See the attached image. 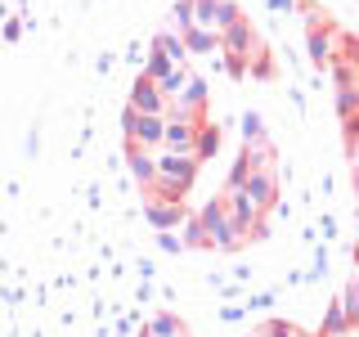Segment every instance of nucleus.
<instances>
[{"instance_id": "obj_1", "label": "nucleus", "mask_w": 359, "mask_h": 337, "mask_svg": "<svg viewBox=\"0 0 359 337\" xmlns=\"http://www.w3.org/2000/svg\"><path fill=\"white\" fill-rule=\"evenodd\" d=\"M194 220H198V230H202V239H207V247L238 252V247L247 243V230H243V225H233V216L224 211V198H211Z\"/></svg>"}, {"instance_id": "obj_2", "label": "nucleus", "mask_w": 359, "mask_h": 337, "mask_svg": "<svg viewBox=\"0 0 359 337\" xmlns=\"http://www.w3.org/2000/svg\"><path fill=\"white\" fill-rule=\"evenodd\" d=\"M189 5H194V27L216 32V37H220L224 27H233V22L243 18L233 0H189Z\"/></svg>"}, {"instance_id": "obj_3", "label": "nucleus", "mask_w": 359, "mask_h": 337, "mask_svg": "<svg viewBox=\"0 0 359 337\" xmlns=\"http://www.w3.org/2000/svg\"><path fill=\"white\" fill-rule=\"evenodd\" d=\"M121 126H126V144H140V149H162V126L166 117H144V112H121Z\"/></svg>"}, {"instance_id": "obj_4", "label": "nucleus", "mask_w": 359, "mask_h": 337, "mask_svg": "<svg viewBox=\"0 0 359 337\" xmlns=\"http://www.w3.org/2000/svg\"><path fill=\"white\" fill-rule=\"evenodd\" d=\"M216 45H224V59H229V63H243V67H247V54H256V32H252V22L238 18L233 27H224L220 37H216Z\"/></svg>"}, {"instance_id": "obj_5", "label": "nucleus", "mask_w": 359, "mask_h": 337, "mask_svg": "<svg viewBox=\"0 0 359 337\" xmlns=\"http://www.w3.org/2000/svg\"><path fill=\"white\" fill-rule=\"evenodd\" d=\"M238 194L252 202L256 216H261V211H269V207L278 202V176H274V171H252V176L238 185Z\"/></svg>"}, {"instance_id": "obj_6", "label": "nucleus", "mask_w": 359, "mask_h": 337, "mask_svg": "<svg viewBox=\"0 0 359 337\" xmlns=\"http://www.w3.org/2000/svg\"><path fill=\"white\" fill-rule=\"evenodd\" d=\"M130 112H144V117H166V99H162V90L140 77V81L130 86Z\"/></svg>"}, {"instance_id": "obj_7", "label": "nucleus", "mask_w": 359, "mask_h": 337, "mask_svg": "<svg viewBox=\"0 0 359 337\" xmlns=\"http://www.w3.org/2000/svg\"><path fill=\"white\" fill-rule=\"evenodd\" d=\"M144 216H149L153 230H175L184 220V202H157V198H144Z\"/></svg>"}, {"instance_id": "obj_8", "label": "nucleus", "mask_w": 359, "mask_h": 337, "mask_svg": "<svg viewBox=\"0 0 359 337\" xmlns=\"http://www.w3.org/2000/svg\"><path fill=\"white\" fill-rule=\"evenodd\" d=\"M194 135H198L194 121H175V117H166V126H162V144H166L171 153H189V157H194Z\"/></svg>"}, {"instance_id": "obj_9", "label": "nucleus", "mask_w": 359, "mask_h": 337, "mask_svg": "<svg viewBox=\"0 0 359 337\" xmlns=\"http://www.w3.org/2000/svg\"><path fill=\"white\" fill-rule=\"evenodd\" d=\"M216 149H220V126H216V121H198V135H194V162L202 166Z\"/></svg>"}, {"instance_id": "obj_10", "label": "nucleus", "mask_w": 359, "mask_h": 337, "mask_svg": "<svg viewBox=\"0 0 359 337\" xmlns=\"http://www.w3.org/2000/svg\"><path fill=\"white\" fill-rule=\"evenodd\" d=\"M126 166H130V176L140 180L144 189L153 185V153H149V149H140V144H126Z\"/></svg>"}, {"instance_id": "obj_11", "label": "nucleus", "mask_w": 359, "mask_h": 337, "mask_svg": "<svg viewBox=\"0 0 359 337\" xmlns=\"http://www.w3.org/2000/svg\"><path fill=\"white\" fill-rule=\"evenodd\" d=\"M153 54H162V59L175 63V67H184V41H180L175 32H162V37L153 41Z\"/></svg>"}, {"instance_id": "obj_12", "label": "nucleus", "mask_w": 359, "mask_h": 337, "mask_svg": "<svg viewBox=\"0 0 359 337\" xmlns=\"http://www.w3.org/2000/svg\"><path fill=\"white\" fill-rule=\"evenodd\" d=\"M332 59V37L328 32H319V27H310V63L314 67H328Z\"/></svg>"}, {"instance_id": "obj_13", "label": "nucleus", "mask_w": 359, "mask_h": 337, "mask_svg": "<svg viewBox=\"0 0 359 337\" xmlns=\"http://www.w3.org/2000/svg\"><path fill=\"white\" fill-rule=\"evenodd\" d=\"M184 54H211V45H216V32H202V27H189L184 37Z\"/></svg>"}, {"instance_id": "obj_14", "label": "nucleus", "mask_w": 359, "mask_h": 337, "mask_svg": "<svg viewBox=\"0 0 359 337\" xmlns=\"http://www.w3.org/2000/svg\"><path fill=\"white\" fill-rule=\"evenodd\" d=\"M184 86H189V72H184V67H171V72H166L162 81H157V90H162V99H166V104H171V99H175Z\"/></svg>"}, {"instance_id": "obj_15", "label": "nucleus", "mask_w": 359, "mask_h": 337, "mask_svg": "<svg viewBox=\"0 0 359 337\" xmlns=\"http://www.w3.org/2000/svg\"><path fill=\"white\" fill-rule=\"evenodd\" d=\"M351 333V324H346V315H341V306H328V315H323V337H346Z\"/></svg>"}, {"instance_id": "obj_16", "label": "nucleus", "mask_w": 359, "mask_h": 337, "mask_svg": "<svg viewBox=\"0 0 359 337\" xmlns=\"http://www.w3.org/2000/svg\"><path fill=\"white\" fill-rule=\"evenodd\" d=\"M171 67H175V63H166L162 54H144V72H140V77H144V81H153V86H157V81H162L166 72H171Z\"/></svg>"}, {"instance_id": "obj_17", "label": "nucleus", "mask_w": 359, "mask_h": 337, "mask_svg": "<svg viewBox=\"0 0 359 337\" xmlns=\"http://www.w3.org/2000/svg\"><path fill=\"white\" fill-rule=\"evenodd\" d=\"M337 306H341V315H346V324H359V288L355 284H346V292H341V301H337Z\"/></svg>"}, {"instance_id": "obj_18", "label": "nucleus", "mask_w": 359, "mask_h": 337, "mask_svg": "<svg viewBox=\"0 0 359 337\" xmlns=\"http://www.w3.org/2000/svg\"><path fill=\"white\" fill-rule=\"evenodd\" d=\"M355 108H359V90L355 86H337V112H341V121L355 117Z\"/></svg>"}, {"instance_id": "obj_19", "label": "nucleus", "mask_w": 359, "mask_h": 337, "mask_svg": "<svg viewBox=\"0 0 359 337\" xmlns=\"http://www.w3.org/2000/svg\"><path fill=\"white\" fill-rule=\"evenodd\" d=\"M243 140H247V144H265V121H261V112H247V117H243Z\"/></svg>"}, {"instance_id": "obj_20", "label": "nucleus", "mask_w": 359, "mask_h": 337, "mask_svg": "<svg viewBox=\"0 0 359 337\" xmlns=\"http://www.w3.org/2000/svg\"><path fill=\"white\" fill-rule=\"evenodd\" d=\"M149 333L153 337H175L180 333V319H175V315H157V319L149 324Z\"/></svg>"}, {"instance_id": "obj_21", "label": "nucleus", "mask_w": 359, "mask_h": 337, "mask_svg": "<svg viewBox=\"0 0 359 337\" xmlns=\"http://www.w3.org/2000/svg\"><path fill=\"white\" fill-rule=\"evenodd\" d=\"M175 27H180V37L194 27V5H189V0H180V5H175Z\"/></svg>"}, {"instance_id": "obj_22", "label": "nucleus", "mask_w": 359, "mask_h": 337, "mask_svg": "<svg viewBox=\"0 0 359 337\" xmlns=\"http://www.w3.org/2000/svg\"><path fill=\"white\" fill-rule=\"evenodd\" d=\"M184 247H207V239H202V230H198V220H189L184 225V239H180Z\"/></svg>"}, {"instance_id": "obj_23", "label": "nucleus", "mask_w": 359, "mask_h": 337, "mask_svg": "<svg viewBox=\"0 0 359 337\" xmlns=\"http://www.w3.org/2000/svg\"><path fill=\"white\" fill-rule=\"evenodd\" d=\"M256 337H297V329H287V324H278V319H274V324H265V329L256 333Z\"/></svg>"}, {"instance_id": "obj_24", "label": "nucleus", "mask_w": 359, "mask_h": 337, "mask_svg": "<svg viewBox=\"0 0 359 337\" xmlns=\"http://www.w3.org/2000/svg\"><path fill=\"white\" fill-rule=\"evenodd\" d=\"M157 243H162V252H184V243H180L171 230H162V234H157Z\"/></svg>"}, {"instance_id": "obj_25", "label": "nucleus", "mask_w": 359, "mask_h": 337, "mask_svg": "<svg viewBox=\"0 0 359 337\" xmlns=\"http://www.w3.org/2000/svg\"><path fill=\"white\" fill-rule=\"evenodd\" d=\"M247 176H252V171H247V162L238 157V162H233V171H229V189H238L243 180H247Z\"/></svg>"}, {"instance_id": "obj_26", "label": "nucleus", "mask_w": 359, "mask_h": 337, "mask_svg": "<svg viewBox=\"0 0 359 337\" xmlns=\"http://www.w3.org/2000/svg\"><path fill=\"white\" fill-rule=\"evenodd\" d=\"M252 72H256V77H269V72H274V63H269V59H265V54H261V50H256V63H252Z\"/></svg>"}, {"instance_id": "obj_27", "label": "nucleus", "mask_w": 359, "mask_h": 337, "mask_svg": "<svg viewBox=\"0 0 359 337\" xmlns=\"http://www.w3.org/2000/svg\"><path fill=\"white\" fill-rule=\"evenodd\" d=\"M252 306H256V310H265V306H274V292H256V297H252Z\"/></svg>"}, {"instance_id": "obj_28", "label": "nucleus", "mask_w": 359, "mask_h": 337, "mask_svg": "<svg viewBox=\"0 0 359 337\" xmlns=\"http://www.w3.org/2000/svg\"><path fill=\"white\" fill-rule=\"evenodd\" d=\"M140 337H153V333H140Z\"/></svg>"}]
</instances>
